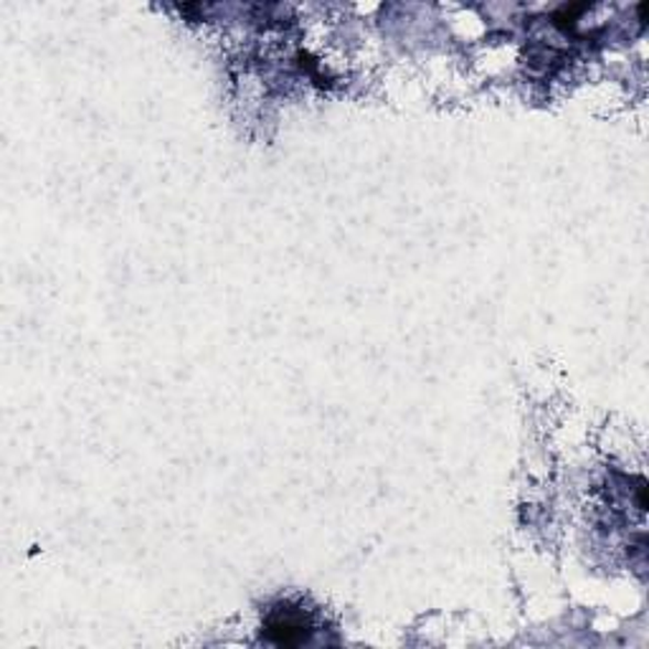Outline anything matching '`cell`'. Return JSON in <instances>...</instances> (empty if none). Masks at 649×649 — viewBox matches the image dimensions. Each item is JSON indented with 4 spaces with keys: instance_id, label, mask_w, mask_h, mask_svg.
Returning <instances> with one entry per match:
<instances>
[{
    "instance_id": "cell-1",
    "label": "cell",
    "mask_w": 649,
    "mask_h": 649,
    "mask_svg": "<svg viewBox=\"0 0 649 649\" xmlns=\"http://www.w3.org/2000/svg\"><path fill=\"white\" fill-rule=\"evenodd\" d=\"M264 635L269 642L280 647H294L307 642L312 635V621L305 612L294 609V606H280V609L269 614Z\"/></svg>"
}]
</instances>
